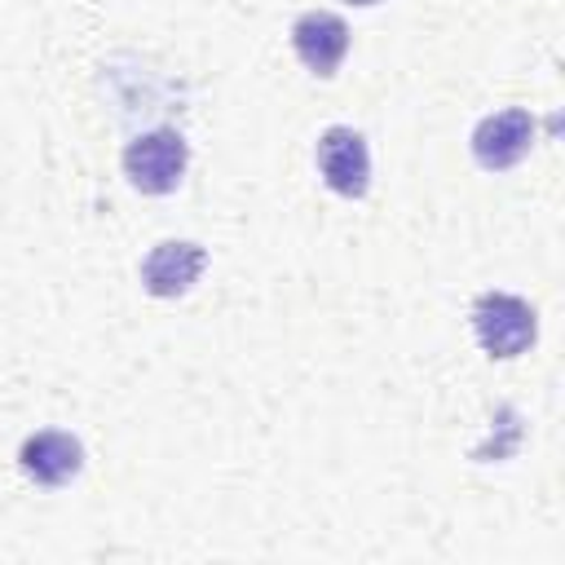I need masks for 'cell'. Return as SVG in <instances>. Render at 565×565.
<instances>
[{"mask_svg": "<svg viewBox=\"0 0 565 565\" xmlns=\"http://www.w3.org/2000/svg\"><path fill=\"white\" fill-rule=\"evenodd\" d=\"M291 44L313 75H335V66L349 53V26L327 9H309L291 22Z\"/></svg>", "mask_w": 565, "mask_h": 565, "instance_id": "6", "label": "cell"}, {"mask_svg": "<svg viewBox=\"0 0 565 565\" xmlns=\"http://www.w3.org/2000/svg\"><path fill=\"white\" fill-rule=\"evenodd\" d=\"M207 265V252L199 243H185V238H168L159 247H150V256L141 260V282L150 296H185L194 287V278L203 274Z\"/></svg>", "mask_w": 565, "mask_h": 565, "instance_id": "5", "label": "cell"}, {"mask_svg": "<svg viewBox=\"0 0 565 565\" xmlns=\"http://www.w3.org/2000/svg\"><path fill=\"white\" fill-rule=\"evenodd\" d=\"M534 146V115L512 106V110H499V115H486L472 132V159L490 172H503L512 163H521Z\"/></svg>", "mask_w": 565, "mask_h": 565, "instance_id": "4", "label": "cell"}, {"mask_svg": "<svg viewBox=\"0 0 565 565\" xmlns=\"http://www.w3.org/2000/svg\"><path fill=\"white\" fill-rule=\"evenodd\" d=\"M318 172L322 181L344 194V199H362L366 185H371V150L362 141V132L335 124L318 137Z\"/></svg>", "mask_w": 565, "mask_h": 565, "instance_id": "3", "label": "cell"}, {"mask_svg": "<svg viewBox=\"0 0 565 565\" xmlns=\"http://www.w3.org/2000/svg\"><path fill=\"white\" fill-rule=\"evenodd\" d=\"M472 331L490 358H516L534 344V309L512 291H481L472 305Z\"/></svg>", "mask_w": 565, "mask_h": 565, "instance_id": "1", "label": "cell"}, {"mask_svg": "<svg viewBox=\"0 0 565 565\" xmlns=\"http://www.w3.org/2000/svg\"><path fill=\"white\" fill-rule=\"evenodd\" d=\"M185 159H190L185 137L177 128H154V132H141L137 141H128V150H124V177L141 194H168V190L181 185Z\"/></svg>", "mask_w": 565, "mask_h": 565, "instance_id": "2", "label": "cell"}, {"mask_svg": "<svg viewBox=\"0 0 565 565\" xmlns=\"http://www.w3.org/2000/svg\"><path fill=\"white\" fill-rule=\"evenodd\" d=\"M18 463H22V472H26L35 486H66V481L84 468V446H79L71 433L44 428V433H31V437L22 441Z\"/></svg>", "mask_w": 565, "mask_h": 565, "instance_id": "7", "label": "cell"}]
</instances>
